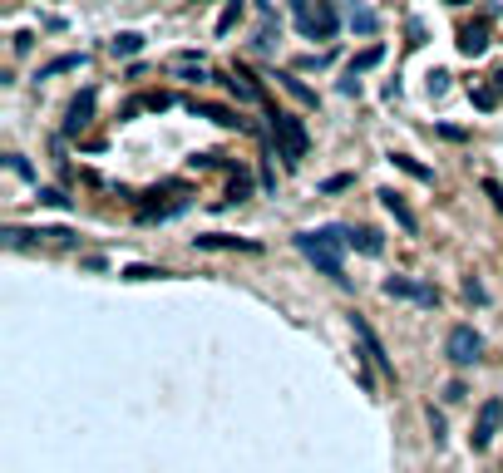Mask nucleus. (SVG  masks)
Listing matches in <instances>:
<instances>
[{
	"instance_id": "obj_14",
	"label": "nucleus",
	"mask_w": 503,
	"mask_h": 473,
	"mask_svg": "<svg viewBox=\"0 0 503 473\" xmlns=\"http://www.w3.org/2000/svg\"><path fill=\"white\" fill-rule=\"evenodd\" d=\"M350 247H355V252H365V257H380V252H385V237H380L375 227H360V232L350 227Z\"/></svg>"
},
{
	"instance_id": "obj_24",
	"label": "nucleus",
	"mask_w": 503,
	"mask_h": 473,
	"mask_svg": "<svg viewBox=\"0 0 503 473\" xmlns=\"http://www.w3.org/2000/svg\"><path fill=\"white\" fill-rule=\"evenodd\" d=\"M350 25H355L360 35H375V10H365V5H350Z\"/></svg>"
},
{
	"instance_id": "obj_16",
	"label": "nucleus",
	"mask_w": 503,
	"mask_h": 473,
	"mask_svg": "<svg viewBox=\"0 0 503 473\" xmlns=\"http://www.w3.org/2000/svg\"><path fill=\"white\" fill-rule=\"evenodd\" d=\"M390 163L400 168V173H409L414 183H434V168H424L419 158H409V153H390Z\"/></svg>"
},
{
	"instance_id": "obj_33",
	"label": "nucleus",
	"mask_w": 503,
	"mask_h": 473,
	"mask_svg": "<svg viewBox=\"0 0 503 473\" xmlns=\"http://www.w3.org/2000/svg\"><path fill=\"white\" fill-rule=\"evenodd\" d=\"M414 301H419V306H429V311H434V306H439V291H434V286H424V282H419V296H414Z\"/></svg>"
},
{
	"instance_id": "obj_19",
	"label": "nucleus",
	"mask_w": 503,
	"mask_h": 473,
	"mask_svg": "<svg viewBox=\"0 0 503 473\" xmlns=\"http://www.w3.org/2000/svg\"><path fill=\"white\" fill-rule=\"evenodd\" d=\"M252 197V178L247 168H232V183H227V202H247Z\"/></svg>"
},
{
	"instance_id": "obj_40",
	"label": "nucleus",
	"mask_w": 503,
	"mask_h": 473,
	"mask_svg": "<svg viewBox=\"0 0 503 473\" xmlns=\"http://www.w3.org/2000/svg\"><path fill=\"white\" fill-rule=\"evenodd\" d=\"M198 5H202V0H198Z\"/></svg>"
},
{
	"instance_id": "obj_11",
	"label": "nucleus",
	"mask_w": 503,
	"mask_h": 473,
	"mask_svg": "<svg viewBox=\"0 0 503 473\" xmlns=\"http://www.w3.org/2000/svg\"><path fill=\"white\" fill-rule=\"evenodd\" d=\"M222 84H227L232 94L242 99V104H262V84H257V79H252V69H242V65H237V69H232Z\"/></svg>"
},
{
	"instance_id": "obj_36",
	"label": "nucleus",
	"mask_w": 503,
	"mask_h": 473,
	"mask_svg": "<svg viewBox=\"0 0 503 473\" xmlns=\"http://www.w3.org/2000/svg\"><path fill=\"white\" fill-rule=\"evenodd\" d=\"M469 389H464V379H449V389H444V399H464Z\"/></svg>"
},
{
	"instance_id": "obj_29",
	"label": "nucleus",
	"mask_w": 503,
	"mask_h": 473,
	"mask_svg": "<svg viewBox=\"0 0 503 473\" xmlns=\"http://www.w3.org/2000/svg\"><path fill=\"white\" fill-rule=\"evenodd\" d=\"M464 296H469L474 306H484V301H489V291H484V282H474V277L464 282Z\"/></svg>"
},
{
	"instance_id": "obj_23",
	"label": "nucleus",
	"mask_w": 503,
	"mask_h": 473,
	"mask_svg": "<svg viewBox=\"0 0 503 473\" xmlns=\"http://www.w3.org/2000/svg\"><path fill=\"white\" fill-rule=\"evenodd\" d=\"M380 291H385V296H419V282H409V277H385Z\"/></svg>"
},
{
	"instance_id": "obj_30",
	"label": "nucleus",
	"mask_w": 503,
	"mask_h": 473,
	"mask_svg": "<svg viewBox=\"0 0 503 473\" xmlns=\"http://www.w3.org/2000/svg\"><path fill=\"white\" fill-rule=\"evenodd\" d=\"M350 183H355L350 173H336V178H326V183H321V192H346Z\"/></svg>"
},
{
	"instance_id": "obj_39",
	"label": "nucleus",
	"mask_w": 503,
	"mask_h": 473,
	"mask_svg": "<svg viewBox=\"0 0 503 473\" xmlns=\"http://www.w3.org/2000/svg\"><path fill=\"white\" fill-rule=\"evenodd\" d=\"M444 5H469V0H444Z\"/></svg>"
},
{
	"instance_id": "obj_2",
	"label": "nucleus",
	"mask_w": 503,
	"mask_h": 473,
	"mask_svg": "<svg viewBox=\"0 0 503 473\" xmlns=\"http://www.w3.org/2000/svg\"><path fill=\"white\" fill-rule=\"evenodd\" d=\"M272 118V138H277V153L297 168L306 153H311V133H306V123L297 118V113H287V108H272L267 113Z\"/></svg>"
},
{
	"instance_id": "obj_38",
	"label": "nucleus",
	"mask_w": 503,
	"mask_h": 473,
	"mask_svg": "<svg viewBox=\"0 0 503 473\" xmlns=\"http://www.w3.org/2000/svg\"><path fill=\"white\" fill-rule=\"evenodd\" d=\"M494 89H499V94H503V69H499V74H494Z\"/></svg>"
},
{
	"instance_id": "obj_12",
	"label": "nucleus",
	"mask_w": 503,
	"mask_h": 473,
	"mask_svg": "<svg viewBox=\"0 0 503 473\" xmlns=\"http://www.w3.org/2000/svg\"><path fill=\"white\" fill-rule=\"evenodd\" d=\"M188 113L193 118H212V123H222V128H247L232 108H222V104H198V99H188Z\"/></svg>"
},
{
	"instance_id": "obj_5",
	"label": "nucleus",
	"mask_w": 503,
	"mask_h": 473,
	"mask_svg": "<svg viewBox=\"0 0 503 473\" xmlns=\"http://www.w3.org/2000/svg\"><path fill=\"white\" fill-rule=\"evenodd\" d=\"M444 355L464 370V365H474V360L484 355V335H479L474 325H454V330H449V340H444Z\"/></svg>"
},
{
	"instance_id": "obj_31",
	"label": "nucleus",
	"mask_w": 503,
	"mask_h": 473,
	"mask_svg": "<svg viewBox=\"0 0 503 473\" xmlns=\"http://www.w3.org/2000/svg\"><path fill=\"white\" fill-rule=\"evenodd\" d=\"M409 50H419L424 45V20H409V40H404Z\"/></svg>"
},
{
	"instance_id": "obj_6",
	"label": "nucleus",
	"mask_w": 503,
	"mask_h": 473,
	"mask_svg": "<svg viewBox=\"0 0 503 473\" xmlns=\"http://www.w3.org/2000/svg\"><path fill=\"white\" fill-rule=\"evenodd\" d=\"M499 424H503V399H484V404H479V419H474V429H469V444H474V449H489L494 434H499Z\"/></svg>"
},
{
	"instance_id": "obj_15",
	"label": "nucleus",
	"mask_w": 503,
	"mask_h": 473,
	"mask_svg": "<svg viewBox=\"0 0 503 473\" xmlns=\"http://www.w3.org/2000/svg\"><path fill=\"white\" fill-rule=\"evenodd\" d=\"M277 79H282V89L297 99V104H306V108H316V104H321L316 89H306V84H302V74H297V69H287V74H277Z\"/></svg>"
},
{
	"instance_id": "obj_4",
	"label": "nucleus",
	"mask_w": 503,
	"mask_h": 473,
	"mask_svg": "<svg viewBox=\"0 0 503 473\" xmlns=\"http://www.w3.org/2000/svg\"><path fill=\"white\" fill-rule=\"evenodd\" d=\"M350 325H355V340H360V365H370L380 379H395V360L385 355V340L370 330V321L365 316H350Z\"/></svg>"
},
{
	"instance_id": "obj_20",
	"label": "nucleus",
	"mask_w": 503,
	"mask_h": 473,
	"mask_svg": "<svg viewBox=\"0 0 503 473\" xmlns=\"http://www.w3.org/2000/svg\"><path fill=\"white\" fill-rule=\"evenodd\" d=\"M118 277H123V282H158V277H168V272H163V267H148V262H133V267H123Z\"/></svg>"
},
{
	"instance_id": "obj_27",
	"label": "nucleus",
	"mask_w": 503,
	"mask_h": 473,
	"mask_svg": "<svg viewBox=\"0 0 503 473\" xmlns=\"http://www.w3.org/2000/svg\"><path fill=\"white\" fill-rule=\"evenodd\" d=\"M143 108H153V113H163V108H173V94H163V89H153V94H143Z\"/></svg>"
},
{
	"instance_id": "obj_25",
	"label": "nucleus",
	"mask_w": 503,
	"mask_h": 473,
	"mask_svg": "<svg viewBox=\"0 0 503 473\" xmlns=\"http://www.w3.org/2000/svg\"><path fill=\"white\" fill-rule=\"evenodd\" d=\"M35 197H40L45 207H60V212H70V197H65L60 188H35Z\"/></svg>"
},
{
	"instance_id": "obj_17",
	"label": "nucleus",
	"mask_w": 503,
	"mask_h": 473,
	"mask_svg": "<svg viewBox=\"0 0 503 473\" xmlns=\"http://www.w3.org/2000/svg\"><path fill=\"white\" fill-rule=\"evenodd\" d=\"M109 50H114L118 60H133V55L143 50V35H138V30H123V35H114V40H109Z\"/></svg>"
},
{
	"instance_id": "obj_3",
	"label": "nucleus",
	"mask_w": 503,
	"mask_h": 473,
	"mask_svg": "<svg viewBox=\"0 0 503 473\" xmlns=\"http://www.w3.org/2000/svg\"><path fill=\"white\" fill-rule=\"evenodd\" d=\"M292 15L306 40H336V30H341V15L331 0H292Z\"/></svg>"
},
{
	"instance_id": "obj_13",
	"label": "nucleus",
	"mask_w": 503,
	"mask_h": 473,
	"mask_svg": "<svg viewBox=\"0 0 503 473\" xmlns=\"http://www.w3.org/2000/svg\"><path fill=\"white\" fill-rule=\"evenodd\" d=\"M89 65V55L79 50V55H60V60H50V65H40L35 69V79H55V74H70V69H84Z\"/></svg>"
},
{
	"instance_id": "obj_32",
	"label": "nucleus",
	"mask_w": 503,
	"mask_h": 473,
	"mask_svg": "<svg viewBox=\"0 0 503 473\" xmlns=\"http://www.w3.org/2000/svg\"><path fill=\"white\" fill-rule=\"evenodd\" d=\"M429 429H434V444H444V414L429 404Z\"/></svg>"
},
{
	"instance_id": "obj_1",
	"label": "nucleus",
	"mask_w": 503,
	"mask_h": 473,
	"mask_svg": "<svg viewBox=\"0 0 503 473\" xmlns=\"http://www.w3.org/2000/svg\"><path fill=\"white\" fill-rule=\"evenodd\" d=\"M292 242H297V252H302V257L316 267V272H321V277H331L336 286H350L346 267H341V247H336V242H326L321 232H297Z\"/></svg>"
},
{
	"instance_id": "obj_35",
	"label": "nucleus",
	"mask_w": 503,
	"mask_h": 473,
	"mask_svg": "<svg viewBox=\"0 0 503 473\" xmlns=\"http://www.w3.org/2000/svg\"><path fill=\"white\" fill-rule=\"evenodd\" d=\"M321 65H331V55H306L297 69H321Z\"/></svg>"
},
{
	"instance_id": "obj_34",
	"label": "nucleus",
	"mask_w": 503,
	"mask_h": 473,
	"mask_svg": "<svg viewBox=\"0 0 503 473\" xmlns=\"http://www.w3.org/2000/svg\"><path fill=\"white\" fill-rule=\"evenodd\" d=\"M188 168H217V153H193Z\"/></svg>"
},
{
	"instance_id": "obj_18",
	"label": "nucleus",
	"mask_w": 503,
	"mask_h": 473,
	"mask_svg": "<svg viewBox=\"0 0 503 473\" xmlns=\"http://www.w3.org/2000/svg\"><path fill=\"white\" fill-rule=\"evenodd\" d=\"M380 60H385V45H370V50H360V55L350 60V69H346V74H365V69H375Z\"/></svg>"
},
{
	"instance_id": "obj_37",
	"label": "nucleus",
	"mask_w": 503,
	"mask_h": 473,
	"mask_svg": "<svg viewBox=\"0 0 503 473\" xmlns=\"http://www.w3.org/2000/svg\"><path fill=\"white\" fill-rule=\"evenodd\" d=\"M484 192H489V197H494V207H499V212H503V188H499V183H494V178H489V183H484Z\"/></svg>"
},
{
	"instance_id": "obj_9",
	"label": "nucleus",
	"mask_w": 503,
	"mask_h": 473,
	"mask_svg": "<svg viewBox=\"0 0 503 473\" xmlns=\"http://www.w3.org/2000/svg\"><path fill=\"white\" fill-rule=\"evenodd\" d=\"M193 247H202V252H262V242H252V237H227V232L193 237Z\"/></svg>"
},
{
	"instance_id": "obj_21",
	"label": "nucleus",
	"mask_w": 503,
	"mask_h": 473,
	"mask_svg": "<svg viewBox=\"0 0 503 473\" xmlns=\"http://www.w3.org/2000/svg\"><path fill=\"white\" fill-rule=\"evenodd\" d=\"M469 99H474V108H484V113H489V108H499V104H503V94H499V89H494V84H474V89H469Z\"/></svg>"
},
{
	"instance_id": "obj_10",
	"label": "nucleus",
	"mask_w": 503,
	"mask_h": 473,
	"mask_svg": "<svg viewBox=\"0 0 503 473\" xmlns=\"http://www.w3.org/2000/svg\"><path fill=\"white\" fill-rule=\"evenodd\" d=\"M375 197H380V207H385V212H390V217L400 222V232H419V217L409 212V202H404V197H400L395 188H380Z\"/></svg>"
},
{
	"instance_id": "obj_8",
	"label": "nucleus",
	"mask_w": 503,
	"mask_h": 473,
	"mask_svg": "<svg viewBox=\"0 0 503 473\" xmlns=\"http://www.w3.org/2000/svg\"><path fill=\"white\" fill-rule=\"evenodd\" d=\"M489 45H494V40H489V25H484V20L459 30V55H464V60H484V55H489Z\"/></svg>"
},
{
	"instance_id": "obj_22",
	"label": "nucleus",
	"mask_w": 503,
	"mask_h": 473,
	"mask_svg": "<svg viewBox=\"0 0 503 473\" xmlns=\"http://www.w3.org/2000/svg\"><path fill=\"white\" fill-rule=\"evenodd\" d=\"M237 20H242V0H227V10L217 15V35H232V30H237Z\"/></svg>"
},
{
	"instance_id": "obj_28",
	"label": "nucleus",
	"mask_w": 503,
	"mask_h": 473,
	"mask_svg": "<svg viewBox=\"0 0 503 473\" xmlns=\"http://www.w3.org/2000/svg\"><path fill=\"white\" fill-rule=\"evenodd\" d=\"M444 94H449V74L434 69V74H429V99H444Z\"/></svg>"
},
{
	"instance_id": "obj_26",
	"label": "nucleus",
	"mask_w": 503,
	"mask_h": 473,
	"mask_svg": "<svg viewBox=\"0 0 503 473\" xmlns=\"http://www.w3.org/2000/svg\"><path fill=\"white\" fill-rule=\"evenodd\" d=\"M5 168H10L15 178H25V183H35V168H30V163H25L20 153H10V158H5Z\"/></svg>"
},
{
	"instance_id": "obj_7",
	"label": "nucleus",
	"mask_w": 503,
	"mask_h": 473,
	"mask_svg": "<svg viewBox=\"0 0 503 473\" xmlns=\"http://www.w3.org/2000/svg\"><path fill=\"white\" fill-rule=\"evenodd\" d=\"M94 104H99V94H94V89H84V94L70 104V113H65V138H79V133L89 128V118H94Z\"/></svg>"
}]
</instances>
